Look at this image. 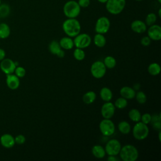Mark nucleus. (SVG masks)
<instances>
[{
	"instance_id": "obj_30",
	"label": "nucleus",
	"mask_w": 161,
	"mask_h": 161,
	"mask_svg": "<svg viewBox=\"0 0 161 161\" xmlns=\"http://www.w3.org/2000/svg\"><path fill=\"white\" fill-rule=\"evenodd\" d=\"M73 55L75 59L79 61L83 60L86 57V53L83 50L82 48H76L73 52Z\"/></svg>"
},
{
	"instance_id": "obj_20",
	"label": "nucleus",
	"mask_w": 161,
	"mask_h": 161,
	"mask_svg": "<svg viewBox=\"0 0 161 161\" xmlns=\"http://www.w3.org/2000/svg\"><path fill=\"white\" fill-rule=\"evenodd\" d=\"M99 95L101 99L104 102L110 101L113 98V92L111 90L106 87H104L100 90Z\"/></svg>"
},
{
	"instance_id": "obj_19",
	"label": "nucleus",
	"mask_w": 161,
	"mask_h": 161,
	"mask_svg": "<svg viewBox=\"0 0 161 161\" xmlns=\"http://www.w3.org/2000/svg\"><path fill=\"white\" fill-rule=\"evenodd\" d=\"M92 153L93 156L97 158H103L106 154L104 148L100 145H95L92 147Z\"/></svg>"
},
{
	"instance_id": "obj_40",
	"label": "nucleus",
	"mask_w": 161,
	"mask_h": 161,
	"mask_svg": "<svg viewBox=\"0 0 161 161\" xmlns=\"http://www.w3.org/2000/svg\"><path fill=\"white\" fill-rule=\"evenodd\" d=\"M6 57V52L4 49L0 48V62L3 60Z\"/></svg>"
},
{
	"instance_id": "obj_5",
	"label": "nucleus",
	"mask_w": 161,
	"mask_h": 161,
	"mask_svg": "<svg viewBox=\"0 0 161 161\" xmlns=\"http://www.w3.org/2000/svg\"><path fill=\"white\" fill-rule=\"evenodd\" d=\"M133 137L137 140H143L145 139L149 134V128L147 125L142 121L136 122L132 129Z\"/></svg>"
},
{
	"instance_id": "obj_7",
	"label": "nucleus",
	"mask_w": 161,
	"mask_h": 161,
	"mask_svg": "<svg viewBox=\"0 0 161 161\" xmlns=\"http://www.w3.org/2000/svg\"><path fill=\"white\" fill-rule=\"evenodd\" d=\"M99 128L102 135L106 136H111L115 131V125L111 119L104 118L101 121Z\"/></svg>"
},
{
	"instance_id": "obj_28",
	"label": "nucleus",
	"mask_w": 161,
	"mask_h": 161,
	"mask_svg": "<svg viewBox=\"0 0 161 161\" xmlns=\"http://www.w3.org/2000/svg\"><path fill=\"white\" fill-rule=\"evenodd\" d=\"M141 113L137 109H131L128 112V117L133 122H138L141 119Z\"/></svg>"
},
{
	"instance_id": "obj_22",
	"label": "nucleus",
	"mask_w": 161,
	"mask_h": 161,
	"mask_svg": "<svg viewBox=\"0 0 161 161\" xmlns=\"http://www.w3.org/2000/svg\"><path fill=\"white\" fill-rule=\"evenodd\" d=\"M11 30L9 25L5 23H0V39H6L10 35Z\"/></svg>"
},
{
	"instance_id": "obj_25",
	"label": "nucleus",
	"mask_w": 161,
	"mask_h": 161,
	"mask_svg": "<svg viewBox=\"0 0 161 161\" xmlns=\"http://www.w3.org/2000/svg\"><path fill=\"white\" fill-rule=\"evenodd\" d=\"M118 128L120 133L124 135H127L131 131V126L130 123L126 121H121L118 125Z\"/></svg>"
},
{
	"instance_id": "obj_17",
	"label": "nucleus",
	"mask_w": 161,
	"mask_h": 161,
	"mask_svg": "<svg viewBox=\"0 0 161 161\" xmlns=\"http://www.w3.org/2000/svg\"><path fill=\"white\" fill-rule=\"evenodd\" d=\"M119 94L121 97L128 99H132L135 98L136 91L129 86H123L119 91Z\"/></svg>"
},
{
	"instance_id": "obj_16",
	"label": "nucleus",
	"mask_w": 161,
	"mask_h": 161,
	"mask_svg": "<svg viewBox=\"0 0 161 161\" xmlns=\"http://www.w3.org/2000/svg\"><path fill=\"white\" fill-rule=\"evenodd\" d=\"M130 27L132 31L136 33H145L147 30V26L145 23L140 19H136L132 21Z\"/></svg>"
},
{
	"instance_id": "obj_23",
	"label": "nucleus",
	"mask_w": 161,
	"mask_h": 161,
	"mask_svg": "<svg viewBox=\"0 0 161 161\" xmlns=\"http://www.w3.org/2000/svg\"><path fill=\"white\" fill-rule=\"evenodd\" d=\"M48 50L52 54L57 56L63 49L61 48L59 42L55 40H53L48 45Z\"/></svg>"
},
{
	"instance_id": "obj_4",
	"label": "nucleus",
	"mask_w": 161,
	"mask_h": 161,
	"mask_svg": "<svg viewBox=\"0 0 161 161\" xmlns=\"http://www.w3.org/2000/svg\"><path fill=\"white\" fill-rule=\"evenodd\" d=\"M106 9L108 13L113 15L120 14L126 6V0H108Z\"/></svg>"
},
{
	"instance_id": "obj_6",
	"label": "nucleus",
	"mask_w": 161,
	"mask_h": 161,
	"mask_svg": "<svg viewBox=\"0 0 161 161\" xmlns=\"http://www.w3.org/2000/svg\"><path fill=\"white\" fill-rule=\"evenodd\" d=\"M91 74L96 79L103 77L106 72V67L102 61L97 60L92 63L91 66Z\"/></svg>"
},
{
	"instance_id": "obj_44",
	"label": "nucleus",
	"mask_w": 161,
	"mask_h": 161,
	"mask_svg": "<svg viewBox=\"0 0 161 161\" xmlns=\"http://www.w3.org/2000/svg\"><path fill=\"white\" fill-rule=\"evenodd\" d=\"M157 1H158L159 3H161V0H157Z\"/></svg>"
},
{
	"instance_id": "obj_43",
	"label": "nucleus",
	"mask_w": 161,
	"mask_h": 161,
	"mask_svg": "<svg viewBox=\"0 0 161 161\" xmlns=\"http://www.w3.org/2000/svg\"><path fill=\"white\" fill-rule=\"evenodd\" d=\"M158 16H159V17H160V16H161V9H160V8L158 9Z\"/></svg>"
},
{
	"instance_id": "obj_26",
	"label": "nucleus",
	"mask_w": 161,
	"mask_h": 161,
	"mask_svg": "<svg viewBox=\"0 0 161 161\" xmlns=\"http://www.w3.org/2000/svg\"><path fill=\"white\" fill-rule=\"evenodd\" d=\"M154 130L160 131L161 130V117L160 114H154L152 116L150 123Z\"/></svg>"
},
{
	"instance_id": "obj_3",
	"label": "nucleus",
	"mask_w": 161,
	"mask_h": 161,
	"mask_svg": "<svg viewBox=\"0 0 161 161\" xmlns=\"http://www.w3.org/2000/svg\"><path fill=\"white\" fill-rule=\"evenodd\" d=\"M80 9L77 1L70 0L64 4L63 13L67 18H76L80 13Z\"/></svg>"
},
{
	"instance_id": "obj_18",
	"label": "nucleus",
	"mask_w": 161,
	"mask_h": 161,
	"mask_svg": "<svg viewBox=\"0 0 161 161\" xmlns=\"http://www.w3.org/2000/svg\"><path fill=\"white\" fill-rule=\"evenodd\" d=\"M59 44L61 48L64 50H70L74 46L73 40L71 38V37L69 36H65L62 38L59 42Z\"/></svg>"
},
{
	"instance_id": "obj_2",
	"label": "nucleus",
	"mask_w": 161,
	"mask_h": 161,
	"mask_svg": "<svg viewBox=\"0 0 161 161\" xmlns=\"http://www.w3.org/2000/svg\"><path fill=\"white\" fill-rule=\"evenodd\" d=\"M123 161H136L138 158V151L133 145L127 144L121 147L118 154Z\"/></svg>"
},
{
	"instance_id": "obj_45",
	"label": "nucleus",
	"mask_w": 161,
	"mask_h": 161,
	"mask_svg": "<svg viewBox=\"0 0 161 161\" xmlns=\"http://www.w3.org/2000/svg\"><path fill=\"white\" fill-rule=\"evenodd\" d=\"M135 1H142V0H135Z\"/></svg>"
},
{
	"instance_id": "obj_13",
	"label": "nucleus",
	"mask_w": 161,
	"mask_h": 161,
	"mask_svg": "<svg viewBox=\"0 0 161 161\" xmlns=\"http://www.w3.org/2000/svg\"><path fill=\"white\" fill-rule=\"evenodd\" d=\"M147 30L148 36L153 41H158L161 39V27L158 25L153 24L149 26Z\"/></svg>"
},
{
	"instance_id": "obj_31",
	"label": "nucleus",
	"mask_w": 161,
	"mask_h": 161,
	"mask_svg": "<svg viewBox=\"0 0 161 161\" xmlns=\"http://www.w3.org/2000/svg\"><path fill=\"white\" fill-rule=\"evenodd\" d=\"M114 105L115 108L118 109H124L128 105V101L126 99L121 96L120 97H118L116 100V101L114 103Z\"/></svg>"
},
{
	"instance_id": "obj_9",
	"label": "nucleus",
	"mask_w": 161,
	"mask_h": 161,
	"mask_svg": "<svg viewBox=\"0 0 161 161\" xmlns=\"http://www.w3.org/2000/svg\"><path fill=\"white\" fill-rule=\"evenodd\" d=\"M121 143L116 139H111L106 144L104 147L106 153L108 155H115L117 156L121 148Z\"/></svg>"
},
{
	"instance_id": "obj_38",
	"label": "nucleus",
	"mask_w": 161,
	"mask_h": 161,
	"mask_svg": "<svg viewBox=\"0 0 161 161\" xmlns=\"http://www.w3.org/2000/svg\"><path fill=\"white\" fill-rule=\"evenodd\" d=\"M152 40L148 36H145L142 37V38L140 40L141 44L144 46V47H148L150 45Z\"/></svg>"
},
{
	"instance_id": "obj_27",
	"label": "nucleus",
	"mask_w": 161,
	"mask_h": 161,
	"mask_svg": "<svg viewBox=\"0 0 161 161\" xmlns=\"http://www.w3.org/2000/svg\"><path fill=\"white\" fill-rule=\"evenodd\" d=\"M160 66L158 63L153 62L151 63L148 67V73L153 76H156L158 75L160 72Z\"/></svg>"
},
{
	"instance_id": "obj_32",
	"label": "nucleus",
	"mask_w": 161,
	"mask_h": 161,
	"mask_svg": "<svg viewBox=\"0 0 161 161\" xmlns=\"http://www.w3.org/2000/svg\"><path fill=\"white\" fill-rule=\"evenodd\" d=\"M157 19V16L156 14H155L154 13H150L147 15L145 23L147 25V26H151L153 24H155Z\"/></svg>"
},
{
	"instance_id": "obj_15",
	"label": "nucleus",
	"mask_w": 161,
	"mask_h": 161,
	"mask_svg": "<svg viewBox=\"0 0 161 161\" xmlns=\"http://www.w3.org/2000/svg\"><path fill=\"white\" fill-rule=\"evenodd\" d=\"M0 143L6 148H11L13 147L15 144L14 137L9 133L3 134L0 137Z\"/></svg>"
},
{
	"instance_id": "obj_37",
	"label": "nucleus",
	"mask_w": 161,
	"mask_h": 161,
	"mask_svg": "<svg viewBox=\"0 0 161 161\" xmlns=\"http://www.w3.org/2000/svg\"><path fill=\"white\" fill-rule=\"evenodd\" d=\"M14 141L15 143L18 145H22L25 143V142H26V138L23 135L19 134L14 137Z\"/></svg>"
},
{
	"instance_id": "obj_14",
	"label": "nucleus",
	"mask_w": 161,
	"mask_h": 161,
	"mask_svg": "<svg viewBox=\"0 0 161 161\" xmlns=\"http://www.w3.org/2000/svg\"><path fill=\"white\" fill-rule=\"evenodd\" d=\"M6 83L9 89L16 90L19 87L20 84L19 78L14 74H8L6 77Z\"/></svg>"
},
{
	"instance_id": "obj_21",
	"label": "nucleus",
	"mask_w": 161,
	"mask_h": 161,
	"mask_svg": "<svg viewBox=\"0 0 161 161\" xmlns=\"http://www.w3.org/2000/svg\"><path fill=\"white\" fill-rule=\"evenodd\" d=\"M93 42L96 47L99 48H102L105 46L106 43V39L103 34L96 33L94 36Z\"/></svg>"
},
{
	"instance_id": "obj_35",
	"label": "nucleus",
	"mask_w": 161,
	"mask_h": 161,
	"mask_svg": "<svg viewBox=\"0 0 161 161\" xmlns=\"http://www.w3.org/2000/svg\"><path fill=\"white\" fill-rule=\"evenodd\" d=\"M14 73L19 78H22L26 75V70L21 66H16Z\"/></svg>"
},
{
	"instance_id": "obj_33",
	"label": "nucleus",
	"mask_w": 161,
	"mask_h": 161,
	"mask_svg": "<svg viewBox=\"0 0 161 161\" xmlns=\"http://www.w3.org/2000/svg\"><path fill=\"white\" fill-rule=\"evenodd\" d=\"M135 97L136 98V101L141 104H143L147 101V96L145 93L142 91H138L136 92Z\"/></svg>"
},
{
	"instance_id": "obj_8",
	"label": "nucleus",
	"mask_w": 161,
	"mask_h": 161,
	"mask_svg": "<svg viewBox=\"0 0 161 161\" xmlns=\"http://www.w3.org/2000/svg\"><path fill=\"white\" fill-rule=\"evenodd\" d=\"M73 41L74 46H75L76 48L84 49L88 47L91 45L92 39L89 35L80 33L74 37Z\"/></svg>"
},
{
	"instance_id": "obj_10",
	"label": "nucleus",
	"mask_w": 161,
	"mask_h": 161,
	"mask_svg": "<svg viewBox=\"0 0 161 161\" xmlns=\"http://www.w3.org/2000/svg\"><path fill=\"white\" fill-rule=\"evenodd\" d=\"M111 26V23L109 19L106 16H101L99 18L95 25V31L97 33L105 34L106 33Z\"/></svg>"
},
{
	"instance_id": "obj_11",
	"label": "nucleus",
	"mask_w": 161,
	"mask_h": 161,
	"mask_svg": "<svg viewBox=\"0 0 161 161\" xmlns=\"http://www.w3.org/2000/svg\"><path fill=\"white\" fill-rule=\"evenodd\" d=\"M16 66V62L9 58H4L0 62L1 70L6 75L13 74Z\"/></svg>"
},
{
	"instance_id": "obj_39",
	"label": "nucleus",
	"mask_w": 161,
	"mask_h": 161,
	"mask_svg": "<svg viewBox=\"0 0 161 161\" xmlns=\"http://www.w3.org/2000/svg\"><path fill=\"white\" fill-rule=\"evenodd\" d=\"M77 3L80 8H86L90 5L91 1L90 0H78Z\"/></svg>"
},
{
	"instance_id": "obj_34",
	"label": "nucleus",
	"mask_w": 161,
	"mask_h": 161,
	"mask_svg": "<svg viewBox=\"0 0 161 161\" xmlns=\"http://www.w3.org/2000/svg\"><path fill=\"white\" fill-rule=\"evenodd\" d=\"M10 13V7L7 4H1L0 5V16L5 18Z\"/></svg>"
},
{
	"instance_id": "obj_46",
	"label": "nucleus",
	"mask_w": 161,
	"mask_h": 161,
	"mask_svg": "<svg viewBox=\"0 0 161 161\" xmlns=\"http://www.w3.org/2000/svg\"><path fill=\"white\" fill-rule=\"evenodd\" d=\"M1 0H0V5H1Z\"/></svg>"
},
{
	"instance_id": "obj_29",
	"label": "nucleus",
	"mask_w": 161,
	"mask_h": 161,
	"mask_svg": "<svg viewBox=\"0 0 161 161\" xmlns=\"http://www.w3.org/2000/svg\"><path fill=\"white\" fill-rule=\"evenodd\" d=\"M103 62L104 63L106 67L108 69H113L116 67V59L111 55L106 56L104 58Z\"/></svg>"
},
{
	"instance_id": "obj_36",
	"label": "nucleus",
	"mask_w": 161,
	"mask_h": 161,
	"mask_svg": "<svg viewBox=\"0 0 161 161\" xmlns=\"http://www.w3.org/2000/svg\"><path fill=\"white\" fill-rule=\"evenodd\" d=\"M151 118H152V115L150 113H144L143 114H142L141 116V119H140V121H142V123L148 125L150 123L151 121Z\"/></svg>"
},
{
	"instance_id": "obj_41",
	"label": "nucleus",
	"mask_w": 161,
	"mask_h": 161,
	"mask_svg": "<svg viewBox=\"0 0 161 161\" xmlns=\"http://www.w3.org/2000/svg\"><path fill=\"white\" fill-rule=\"evenodd\" d=\"M108 161H118L119 159L115 155H108L107 158Z\"/></svg>"
},
{
	"instance_id": "obj_1",
	"label": "nucleus",
	"mask_w": 161,
	"mask_h": 161,
	"mask_svg": "<svg viewBox=\"0 0 161 161\" xmlns=\"http://www.w3.org/2000/svg\"><path fill=\"white\" fill-rule=\"evenodd\" d=\"M64 32L69 37H75L80 33L81 26L76 18H67L62 24Z\"/></svg>"
},
{
	"instance_id": "obj_12",
	"label": "nucleus",
	"mask_w": 161,
	"mask_h": 161,
	"mask_svg": "<svg viewBox=\"0 0 161 161\" xmlns=\"http://www.w3.org/2000/svg\"><path fill=\"white\" fill-rule=\"evenodd\" d=\"M115 109L116 108L113 103L110 101L105 102L101 106V114L103 118L111 119L114 114Z\"/></svg>"
},
{
	"instance_id": "obj_42",
	"label": "nucleus",
	"mask_w": 161,
	"mask_h": 161,
	"mask_svg": "<svg viewBox=\"0 0 161 161\" xmlns=\"http://www.w3.org/2000/svg\"><path fill=\"white\" fill-rule=\"evenodd\" d=\"M98 2L102 3V4H105L108 0H97Z\"/></svg>"
},
{
	"instance_id": "obj_24",
	"label": "nucleus",
	"mask_w": 161,
	"mask_h": 161,
	"mask_svg": "<svg viewBox=\"0 0 161 161\" xmlns=\"http://www.w3.org/2000/svg\"><path fill=\"white\" fill-rule=\"evenodd\" d=\"M96 98V94L94 91H89L86 92L82 96L83 102L86 104H89L94 102Z\"/></svg>"
}]
</instances>
